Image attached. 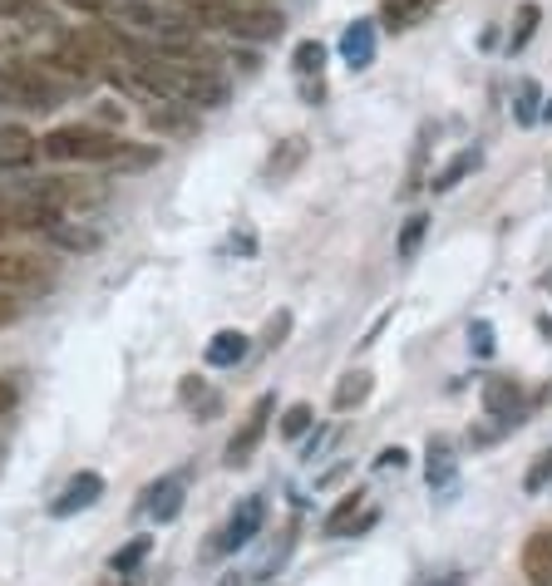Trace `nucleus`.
Here are the masks:
<instances>
[{
  "instance_id": "obj_1",
  "label": "nucleus",
  "mask_w": 552,
  "mask_h": 586,
  "mask_svg": "<svg viewBox=\"0 0 552 586\" xmlns=\"http://www.w3.org/2000/svg\"><path fill=\"white\" fill-rule=\"evenodd\" d=\"M40 153L54 163H118V168H149L153 149H134L118 133L95 124H60L40 139Z\"/></svg>"
},
{
  "instance_id": "obj_2",
  "label": "nucleus",
  "mask_w": 552,
  "mask_h": 586,
  "mask_svg": "<svg viewBox=\"0 0 552 586\" xmlns=\"http://www.w3.org/2000/svg\"><path fill=\"white\" fill-rule=\"evenodd\" d=\"M188 25H208V30H227L237 40H276L287 30L281 11L262 5V0H192Z\"/></svg>"
},
{
  "instance_id": "obj_3",
  "label": "nucleus",
  "mask_w": 552,
  "mask_h": 586,
  "mask_svg": "<svg viewBox=\"0 0 552 586\" xmlns=\"http://www.w3.org/2000/svg\"><path fill=\"white\" fill-rule=\"evenodd\" d=\"M0 99L15 109H30V114H50L60 104V79H54L50 64H0Z\"/></svg>"
},
{
  "instance_id": "obj_4",
  "label": "nucleus",
  "mask_w": 552,
  "mask_h": 586,
  "mask_svg": "<svg viewBox=\"0 0 552 586\" xmlns=\"http://www.w3.org/2000/svg\"><path fill=\"white\" fill-rule=\"evenodd\" d=\"M30 192L45 207H54L60 217L64 213H89V207H99L109 198L104 182H89V178H40Z\"/></svg>"
},
{
  "instance_id": "obj_5",
  "label": "nucleus",
  "mask_w": 552,
  "mask_h": 586,
  "mask_svg": "<svg viewBox=\"0 0 552 586\" xmlns=\"http://www.w3.org/2000/svg\"><path fill=\"white\" fill-rule=\"evenodd\" d=\"M272 415H276V399H272V395L252 399V409L242 415L237 434L227 438V469H247V463L256 459V448H262V438H266V424H272Z\"/></svg>"
},
{
  "instance_id": "obj_6",
  "label": "nucleus",
  "mask_w": 552,
  "mask_h": 586,
  "mask_svg": "<svg viewBox=\"0 0 552 586\" xmlns=\"http://www.w3.org/2000/svg\"><path fill=\"white\" fill-rule=\"evenodd\" d=\"M262 523H266V502L262 498H242L237 502V512L227 518V527L217 533L213 552H237V547H247L256 533H262Z\"/></svg>"
},
{
  "instance_id": "obj_7",
  "label": "nucleus",
  "mask_w": 552,
  "mask_h": 586,
  "mask_svg": "<svg viewBox=\"0 0 552 586\" xmlns=\"http://www.w3.org/2000/svg\"><path fill=\"white\" fill-rule=\"evenodd\" d=\"M478 395H484L489 419H503V424H518V419H523V384L509 380V374H489Z\"/></svg>"
},
{
  "instance_id": "obj_8",
  "label": "nucleus",
  "mask_w": 552,
  "mask_h": 586,
  "mask_svg": "<svg viewBox=\"0 0 552 586\" xmlns=\"http://www.w3.org/2000/svg\"><path fill=\"white\" fill-rule=\"evenodd\" d=\"M371 523H375V512H365V493H346V498L326 512L321 533L326 537H355L361 527H371Z\"/></svg>"
},
{
  "instance_id": "obj_9",
  "label": "nucleus",
  "mask_w": 552,
  "mask_h": 586,
  "mask_svg": "<svg viewBox=\"0 0 552 586\" xmlns=\"http://www.w3.org/2000/svg\"><path fill=\"white\" fill-rule=\"evenodd\" d=\"M439 5H444V0H380V21L375 25H385L390 35H404V30H414V25H425Z\"/></svg>"
},
{
  "instance_id": "obj_10",
  "label": "nucleus",
  "mask_w": 552,
  "mask_h": 586,
  "mask_svg": "<svg viewBox=\"0 0 552 586\" xmlns=\"http://www.w3.org/2000/svg\"><path fill=\"white\" fill-rule=\"evenodd\" d=\"M50 281V267L40 256L25 252H0V291H21V286H45Z\"/></svg>"
},
{
  "instance_id": "obj_11",
  "label": "nucleus",
  "mask_w": 552,
  "mask_h": 586,
  "mask_svg": "<svg viewBox=\"0 0 552 586\" xmlns=\"http://www.w3.org/2000/svg\"><path fill=\"white\" fill-rule=\"evenodd\" d=\"M99 493H104V479H99V473H75V479L64 483L60 498L50 502V512H54V518H75V512L95 508Z\"/></svg>"
},
{
  "instance_id": "obj_12",
  "label": "nucleus",
  "mask_w": 552,
  "mask_h": 586,
  "mask_svg": "<svg viewBox=\"0 0 552 586\" xmlns=\"http://www.w3.org/2000/svg\"><path fill=\"white\" fill-rule=\"evenodd\" d=\"M149 128H159V133H168V139H188L192 128H198V114H192L188 104H178V99H149Z\"/></svg>"
},
{
  "instance_id": "obj_13",
  "label": "nucleus",
  "mask_w": 552,
  "mask_h": 586,
  "mask_svg": "<svg viewBox=\"0 0 552 586\" xmlns=\"http://www.w3.org/2000/svg\"><path fill=\"white\" fill-rule=\"evenodd\" d=\"M518 566H523V576H528V586H552V527H538V533L523 543Z\"/></svg>"
},
{
  "instance_id": "obj_14",
  "label": "nucleus",
  "mask_w": 552,
  "mask_h": 586,
  "mask_svg": "<svg viewBox=\"0 0 552 586\" xmlns=\"http://www.w3.org/2000/svg\"><path fill=\"white\" fill-rule=\"evenodd\" d=\"M178 399H183V409H188V415H198V419H202V424L223 415V395H217V390H213L208 380H198V374H183Z\"/></svg>"
},
{
  "instance_id": "obj_15",
  "label": "nucleus",
  "mask_w": 552,
  "mask_h": 586,
  "mask_svg": "<svg viewBox=\"0 0 552 586\" xmlns=\"http://www.w3.org/2000/svg\"><path fill=\"white\" fill-rule=\"evenodd\" d=\"M301 163H306V139H301V133H291V139L276 143L272 158L262 163V178H266V182H287L291 173L301 168Z\"/></svg>"
},
{
  "instance_id": "obj_16",
  "label": "nucleus",
  "mask_w": 552,
  "mask_h": 586,
  "mask_svg": "<svg viewBox=\"0 0 552 586\" xmlns=\"http://www.w3.org/2000/svg\"><path fill=\"white\" fill-rule=\"evenodd\" d=\"M35 153H40V139L30 128H0V168H25V163H35Z\"/></svg>"
},
{
  "instance_id": "obj_17",
  "label": "nucleus",
  "mask_w": 552,
  "mask_h": 586,
  "mask_svg": "<svg viewBox=\"0 0 552 586\" xmlns=\"http://www.w3.org/2000/svg\"><path fill=\"white\" fill-rule=\"evenodd\" d=\"M340 54H346V64H351V69H365V64L375 60V21L346 25V35H340Z\"/></svg>"
},
{
  "instance_id": "obj_18",
  "label": "nucleus",
  "mask_w": 552,
  "mask_h": 586,
  "mask_svg": "<svg viewBox=\"0 0 552 586\" xmlns=\"http://www.w3.org/2000/svg\"><path fill=\"white\" fill-rule=\"evenodd\" d=\"M425 479L429 488H454V444L444 434H435L425 448Z\"/></svg>"
},
{
  "instance_id": "obj_19",
  "label": "nucleus",
  "mask_w": 552,
  "mask_h": 586,
  "mask_svg": "<svg viewBox=\"0 0 552 586\" xmlns=\"http://www.w3.org/2000/svg\"><path fill=\"white\" fill-rule=\"evenodd\" d=\"M247 351H252V341H247L242 331H217L213 341H208V365H213V370H233V365L247 360Z\"/></svg>"
},
{
  "instance_id": "obj_20",
  "label": "nucleus",
  "mask_w": 552,
  "mask_h": 586,
  "mask_svg": "<svg viewBox=\"0 0 552 586\" xmlns=\"http://www.w3.org/2000/svg\"><path fill=\"white\" fill-rule=\"evenodd\" d=\"M371 390H375V374H371V370H351V374H340L330 405H336L340 415H346V409H361L365 399H371Z\"/></svg>"
},
{
  "instance_id": "obj_21",
  "label": "nucleus",
  "mask_w": 552,
  "mask_h": 586,
  "mask_svg": "<svg viewBox=\"0 0 552 586\" xmlns=\"http://www.w3.org/2000/svg\"><path fill=\"white\" fill-rule=\"evenodd\" d=\"M143 498H149L143 508H149L159 523H173V518L183 512V483H178V479H163V483H153Z\"/></svg>"
},
{
  "instance_id": "obj_22",
  "label": "nucleus",
  "mask_w": 552,
  "mask_h": 586,
  "mask_svg": "<svg viewBox=\"0 0 552 586\" xmlns=\"http://www.w3.org/2000/svg\"><path fill=\"white\" fill-rule=\"evenodd\" d=\"M478 163H484V153H478V149H464V153H459L454 163H449L444 173H435V178H429V188H435V192H449V188H459V182H464L468 173L478 168Z\"/></svg>"
},
{
  "instance_id": "obj_23",
  "label": "nucleus",
  "mask_w": 552,
  "mask_h": 586,
  "mask_svg": "<svg viewBox=\"0 0 552 586\" xmlns=\"http://www.w3.org/2000/svg\"><path fill=\"white\" fill-rule=\"evenodd\" d=\"M45 237H50L54 246H64V252H95V246H99V237H95V232H85V227H70L64 217H60V222H54Z\"/></svg>"
},
{
  "instance_id": "obj_24",
  "label": "nucleus",
  "mask_w": 552,
  "mask_h": 586,
  "mask_svg": "<svg viewBox=\"0 0 552 586\" xmlns=\"http://www.w3.org/2000/svg\"><path fill=\"white\" fill-rule=\"evenodd\" d=\"M538 21H542V11L532 5V0H523L518 5V15H513V30H509V54H518L523 44L532 40V30H538Z\"/></svg>"
},
{
  "instance_id": "obj_25",
  "label": "nucleus",
  "mask_w": 552,
  "mask_h": 586,
  "mask_svg": "<svg viewBox=\"0 0 552 586\" xmlns=\"http://www.w3.org/2000/svg\"><path fill=\"white\" fill-rule=\"evenodd\" d=\"M149 552H153V537H134L128 547H118V552L109 557V572H138V566L149 562Z\"/></svg>"
},
{
  "instance_id": "obj_26",
  "label": "nucleus",
  "mask_w": 552,
  "mask_h": 586,
  "mask_svg": "<svg viewBox=\"0 0 552 586\" xmlns=\"http://www.w3.org/2000/svg\"><path fill=\"white\" fill-rule=\"evenodd\" d=\"M425 232H429V217H425V213H414L410 222L400 227V242H394L400 262H414V256H419V242H425Z\"/></svg>"
},
{
  "instance_id": "obj_27",
  "label": "nucleus",
  "mask_w": 552,
  "mask_h": 586,
  "mask_svg": "<svg viewBox=\"0 0 552 586\" xmlns=\"http://www.w3.org/2000/svg\"><path fill=\"white\" fill-rule=\"evenodd\" d=\"M291 64H297V75H301V79L321 75V64H326V44H321V40H301V44H297V54H291Z\"/></svg>"
},
{
  "instance_id": "obj_28",
  "label": "nucleus",
  "mask_w": 552,
  "mask_h": 586,
  "mask_svg": "<svg viewBox=\"0 0 552 586\" xmlns=\"http://www.w3.org/2000/svg\"><path fill=\"white\" fill-rule=\"evenodd\" d=\"M538 99H542V89L532 85V79H523V85H518V104H513V118H518V124H538Z\"/></svg>"
},
{
  "instance_id": "obj_29",
  "label": "nucleus",
  "mask_w": 552,
  "mask_h": 586,
  "mask_svg": "<svg viewBox=\"0 0 552 586\" xmlns=\"http://www.w3.org/2000/svg\"><path fill=\"white\" fill-rule=\"evenodd\" d=\"M311 424H316V409H311V405H291L287 415H281V434H287V438H301Z\"/></svg>"
},
{
  "instance_id": "obj_30",
  "label": "nucleus",
  "mask_w": 552,
  "mask_h": 586,
  "mask_svg": "<svg viewBox=\"0 0 552 586\" xmlns=\"http://www.w3.org/2000/svg\"><path fill=\"white\" fill-rule=\"evenodd\" d=\"M552 483V448H542L538 459H532V469H528V479H523V488L528 493H542Z\"/></svg>"
},
{
  "instance_id": "obj_31",
  "label": "nucleus",
  "mask_w": 552,
  "mask_h": 586,
  "mask_svg": "<svg viewBox=\"0 0 552 586\" xmlns=\"http://www.w3.org/2000/svg\"><path fill=\"white\" fill-rule=\"evenodd\" d=\"M287 335H291V310H276L272 320H266V351H276V345H287Z\"/></svg>"
},
{
  "instance_id": "obj_32",
  "label": "nucleus",
  "mask_w": 552,
  "mask_h": 586,
  "mask_svg": "<svg viewBox=\"0 0 552 586\" xmlns=\"http://www.w3.org/2000/svg\"><path fill=\"white\" fill-rule=\"evenodd\" d=\"M468 345H474V355H484V360H489V355H493V326H489V320H474Z\"/></svg>"
},
{
  "instance_id": "obj_33",
  "label": "nucleus",
  "mask_w": 552,
  "mask_h": 586,
  "mask_svg": "<svg viewBox=\"0 0 552 586\" xmlns=\"http://www.w3.org/2000/svg\"><path fill=\"white\" fill-rule=\"evenodd\" d=\"M15 316H21V301H15V291H0V326H11Z\"/></svg>"
},
{
  "instance_id": "obj_34",
  "label": "nucleus",
  "mask_w": 552,
  "mask_h": 586,
  "mask_svg": "<svg viewBox=\"0 0 552 586\" xmlns=\"http://www.w3.org/2000/svg\"><path fill=\"white\" fill-rule=\"evenodd\" d=\"M414 586H468L464 572H444V576H419Z\"/></svg>"
},
{
  "instance_id": "obj_35",
  "label": "nucleus",
  "mask_w": 552,
  "mask_h": 586,
  "mask_svg": "<svg viewBox=\"0 0 552 586\" xmlns=\"http://www.w3.org/2000/svg\"><path fill=\"white\" fill-rule=\"evenodd\" d=\"M99 586H149V582H143V572H109Z\"/></svg>"
},
{
  "instance_id": "obj_36",
  "label": "nucleus",
  "mask_w": 552,
  "mask_h": 586,
  "mask_svg": "<svg viewBox=\"0 0 552 586\" xmlns=\"http://www.w3.org/2000/svg\"><path fill=\"white\" fill-rule=\"evenodd\" d=\"M375 463H380V469H404V463H410V454H404V448L394 444V448H385V454H380Z\"/></svg>"
},
{
  "instance_id": "obj_37",
  "label": "nucleus",
  "mask_w": 552,
  "mask_h": 586,
  "mask_svg": "<svg viewBox=\"0 0 552 586\" xmlns=\"http://www.w3.org/2000/svg\"><path fill=\"white\" fill-rule=\"evenodd\" d=\"M15 399H21L15 380H0V415H5V409H15Z\"/></svg>"
},
{
  "instance_id": "obj_38",
  "label": "nucleus",
  "mask_w": 552,
  "mask_h": 586,
  "mask_svg": "<svg viewBox=\"0 0 552 586\" xmlns=\"http://www.w3.org/2000/svg\"><path fill=\"white\" fill-rule=\"evenodd\" d=\"M15 227H11V213H5V203H0V237H11Z\"/></svg>"
},
{
  "instance_id": "obj_39",
  "label": "nucleus",
  "mask_w": 552,
  "mask_h": 586,
  "mask_svg": "<svg viewBox=\"0 0 552 586\" xmlns=\"http://www.w3.org/2000/svg\"><path fill=\"white\" fill-rule=\"evenodd\" d=\"M538 118H548V124H552V99H548V104H542V109H538Z\"/></svg>"
}]
</instances>
